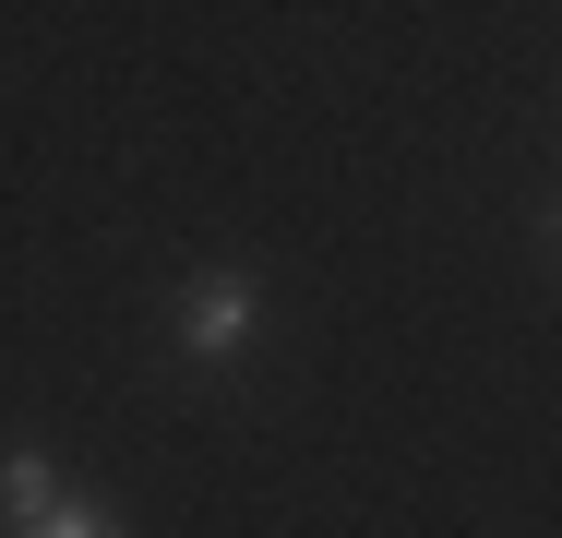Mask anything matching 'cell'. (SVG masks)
I'll list each match as a JSON object with an SVG mask.
<instances>
[{"label":"cell","instance_id":"obj_1","mask_svg":"<svg viewBox=\"0 0 562 538\" xmlns=\"http://www.w3.org/2000/svg\"><path fill=\"white\" fill-rule=\"evenodd\" d=\"M168 323H180V359H192V371H227V359L263 335V276H251V264H216V276L180 288Z\"/></svg>","mask_w":562,"mask_h":538},{"label":"cell","instance_id":"obj_2","mask_svg":"<svg viewBox=\"0 0 562 538\" xmlns=\"http://www.w3.org/2000/svg\"><path fill=\"white\" fill-rule=\"evenodd\" d=\"M48 503H60V467H48L36 442H12V455H0V538H24Z\"/></svg>","mask_w":562,"mask_h":538},{"label":"cell","instance_id":"obj_3","mask_svg":"<svg viewBox=\"0 0 562 538\" xmlns=\"http://www.w3.org/2000/svg\"><path fill=\"white\" fill-rule=\"evenodd\" d=\"M24 538H120V515L97 503V491H60V503H48V515H36Z\"/></svg>","mask_w":562,"mask_h":538},{"label":"cell","instance_id":"obj_4","mask_svg":"<svg viewBox=\"0 0 562 538\" xmlns=\"http://www.w3.org/2000/svg\"><path fill=\"white\" fill-rule=\"evenodd\" d=\"M551 251H562V215H551Z\"/></svg>","mask_w":562,"mask_h":538}]
</instances>
